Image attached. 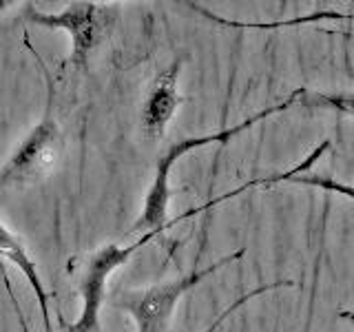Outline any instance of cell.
I'll return each instance as SVG.
<instances>
[{"label": "cell", "instance_id": "cell-4", "mask_svg": "<svg viewBox=\"0 0 354 332\" xmlns=\"http://www.w3.org/2000/svg\"><path fill=\"white\" fill-rule=\"evenodd\" d=\"M164 230L169 228H155L149 232H142L136 241L124 243V246H120V243H106V246L95 250L93 255H88L80 279L82 310L75 324L69 326V332H100V310H102L104 304V290L111 273L120 268V266H124L140 248L149 246Z\"/></svg>", "mask_w": 354, "mask_h": 332}, {"label": "cell", "instance_id": "cell-1", "mask_svg": "<svg viewBox=\"0 0 354 332\" xmlns=\"http://www.w3.org/2000/svg\"><path fill=\"white\" fill-rule=\"evenodd\" d=\"M326 104V107H335V109H343V113H350V95H343V98H335V95H321V93H308L306 89H297L290 95L283 98V102L279 104H272L268 109H261L257 113L248 116V120L239 122L235 127H228V129H221V131H213V133H206V136H195V138H182L177 142H171L169 147H166L158 162H155V175H153V182L149 186V193L144 197V204H142V213L140 217L136 219V224L131 226V232H138V230H155V228H173L175 224H180L184 219H191L199 213H204L208 208H215L217 204L221 202H228V199L241 195L243 191H248L252 188L254 180L248 182V184H241L239 188L230 193H224L215 199H210V202L202 204V206H195L191 210H186V213L177 215L175 219H169V199H171V188H169V180H171V171L173 166L180 162L184 155L193 153L197 149H204L208 144H226L228 140H232L239 133L248 131L250 127H254L257 122L270 118L274 113H283V111L292 109L297 104ZM257 186V184H254Z\"/></svg>", "mask_w": 354, "mask_h": 332}, {"label": "cell", "instance_id": "cell-7", "mask_svg": "<svg viewBox=\"0 0 354 332\" xmlns=\"http://www.w3.org/2000/svg\"><path fill=\"white\" fill-rule=\"evenodd\" d=\"M0 259H7L16 266L18 270H22V275L27 277L29 286L36 293V299L40 304V313H42V321H44V332H51V317H49V293L44 290V284L40 279L38 266L33 261V257L29 255V250L25 248V243L18 239V235H14L3 221H0Z\"/></svg>", "mask_w": 354, "mask_h": 332}, {"label": "cell", "instance_id": "cell-9", "mask_svg": "<svg viewBox=\"0 0 354 332\" xmlns=\"http://www.w3.org/2000/svg\"><path fill=\"white\" fill-rule=\"evenodd\" d=\"M5 284H7V293H9V299H11V306H14V313H16V319H18V324H20V330L22 332H29V326H27V321H25V315H22V310L16 302V297L14 293H11V286H9V279L5 277Z\"/></svg>", "mask_w": 354, "mask_h": 332}, {"label": "cell", "instance_id": "cell-2", "mask_svg": "<svg viewBox=\"0 0 354 332\" xmlns=\"http://www.w3.org/2000/svg\"><path fill=\"white\" fill-rule=\"evenodd\" d=\"M246 255V248H239L235 252L226 255L217 261H213L206 268L191 270L173 282L155 284L147 288H136V290H120L115 297L109 299V306L115 310H124L136 321L138 332H166L171 324L173 310L180 304V299L191 293L197 284H202L206 277L215 275L219 268L241 259Z\"/></svg>", "mask_w": 354, "mask_h": 332}, {"label": "cell", "instance_id": "cell-8", "mask_svg": "<svg viewBox=\"0 0 354 332\" xmlns=\"http://www.w3.org/2000/svg\"><path fill=\"white\" fill-rule=\"evenodd\" d=\"M288 286H292V282L283 279V282H274V284H268V286H259V288H254V290H250V293H246V295H243L241 299H237V302L232 304V306H230V308L226 310L224 315H221V317H217V321H215V324L210 326V328H208L206 332H215V328H217L219 324H224V321H226V317H230V315L235 313V310L239 308V306H243V304H246V302H250V299L259 297V295H263V293H270V290H274V288H288Z\"/></svg>", "mask_w": 354, "mask_h": 332}, {"label": "cell", "instance_id": "cell-3", "mask_svg": "<svg viewBox=\"0 0 354 332\" xmlns=\"http://www.w3.org/2000/svg\"><path fill=\"white\" fill-rule=\"evenodd\" d=\"M47 111L42 120L33 127L27 138L18 144L11 158L0 169V188L25 186L47 177L60 162L62 155V131L58 120L53 118V89L47 75Z\"/></svg>", "mask_w": 354, "mask_h": 332}, {"label": "cell", "instance_id": "cell-6", "mask_svg": "<svg viewBox=\"0 0 354 332\" xmlns=\"http://www.w3.org/2000/svg\"><path fill=\"white\" fill-rule=\"evenodd\" d=\"M182 73V60H175L166 69L155 75L153 86L149 89L140 111V129L149 140L164 138L175 111L180 109L184 98L177 91V80Z\"/></svg>", "mask_w": 354, "mask_h": 332}, {"label": "cell", "instance_id": "cell-5", "mask_svg": "<svg viewBox=\"0 0 354 332\" xmlns=\"http://www.w3.org/2000/svg\"><path fill=\"white\" fill-rule=\"evenodd\" d=\"M27 22L42 29H62L71 38V53L69 62L75 69H84L93 49L97 47L100 36H102V20H100V5L80 0V3L66 5L58 14H47L38 11L33 5L25 7Z\"/></svg>", "mask_w": 354, "mask_h": 332}]
</instances>
